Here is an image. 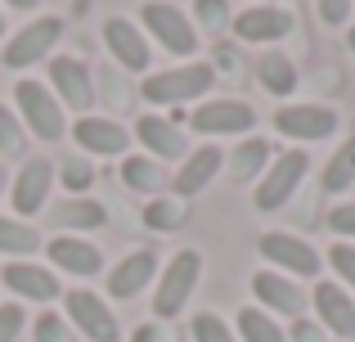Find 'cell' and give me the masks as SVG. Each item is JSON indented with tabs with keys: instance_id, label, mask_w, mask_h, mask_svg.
Listing matches in <instances>:
<instances>
[{
	"instance_id": "cell-1",
	"label": "cell",
	"mask_w": 355,
	"mask_h": 342,
	"mask_svg": "<svg viewBox=\"0 0 355 342\" xmlns=\"http://www.w3.org/2000/svg\"><path fill=\"white\" fill-rule=\"evenodd\" d=\"M211 86H216V68H211V63H184V68H166V72L144 77L139 95H144L148 104L175 108V104H193V99H202Z\"/></svg>"
},
{
	"instance_id": "cell-2",
	"label": "cell",
	"mask_w": 355,
	"mask_h": 342,
	"mask_svg": "<svg viewBox=\"0 0 355 342\" xmlns=\"http://www.w3.org/2000/svg\"><path fill=\"white\" fill-rule=\"evenodd\" d=\"M14 104H18V122H23L36 140H63L68 113H63V104L54 99L50 86H41V81H32V77L18 81L14 86Z\"/></svg>"
},
{
	"instance_id": "cell-3",
	"label": "cell",
	"mask_w": 355,
	"mask_h": 342,
	"mask_svg": "<svg viewBox=\"0 0 355 342\" xmlns=\"http://www.w3.org/2000/svg\"><path fill=\"white\" fill-rule=\"evenodd\" d=\"M198 275H202V257L193 253V248H180V253L166 262L162 284H157V293H153V316L157 320L180 316L184 302H189V293H193V284H198Z\"/></svg>"
},
{
	"instance_id": "cell-4",
	"label": "cell",
	"mask_w": 355,
	"mask_h": 342,
	"mask_svg": "<svg viewBox=\"0 0 355 342\" xmlns=\"http://www.w3.org/2000/svg\"><path fill=\"white\" fill-rule=\"evenodd\" d=\"M63 311H68L72 329H81L90 342H117L121 329H117V316L95 289H68L63 293Z\"/></svg>"
},
{
	"instance_id": "cell-5",
	"label": "cell",
	"mask_w": 355,
	"mask_h": 342,
	"mask_svg": "<svg viewBox=\"0 0 355 342\" xmlns=\"http://www.w3.org/2000/svg\"><path fill=\"white\" fill-rule=\"evenodd\" d=\"M306 171H311V153H302V149L279 153V158L266 167V176H261V185H257V207L261 212L284 207V203L297 194V185L306 180Z\"/></svg>"
},
{
	"instance_id": "cell-6",
	"label": "cell",
	"mask_w": 355,
	"mask_h": 342,
	"mask_svg": "<svg viewBox=\"0 0 355 342\" xmlns=\"http://www.w3.org/2000/svg\"><path fill=\"white\" fill-rule=\"evenodd\" d=\"M139 18H144V27L153 32V41H162L171 54H184V59H189V54L198 50V27L175 5H166V0H144V5H139Z\"/></svg>"
},
{
	"instance_id": "cell-7",
	"label": "cell",
	"mask_w": 355,
	"mask_h": 342,
	"mask_svg": "<svg viewBox=\"0 0 355 342\" xmlns=\"http://www.w3.org/2000/svg\"><path fill=\"white\" fill-rule=\"evenodd\" d=\"M189 126L198 135H243L257 126V108L243 99H207L189 113Z\"/></svg>"
},
{
	"instance_id": "cell-8",
	"label": "cell",
	"mask_w": 355,
	"mask_h": 342,
	"mask_svg": "<svg viewBox=\"0 0 355 342\" xmlns=\"http://www.w3.org/2000/svg\"><path fill=\"white\" fill-rule=\"evenodd\" d=\"M59 36H63V18H54V14L32 18V23L5 45V68H32V63H41L45 54L59 45Z\"/></svg>"
},
{
	"instance_id": "cell-9",
	"label": "cell",
	"mask_w": 355,
	"mask_h": 342,
	"mask_svg": "<svg viewBox=\"0 0 355 342\" xmlns=\"http://www.w3.org/2000/svg\"><path fill=\"white\" fill-rule=\"evenodd\" d=\"M275 131L288 140H329L338 131V113L329 104H284L275 113Z\"/></svg>"
},
{
	"instance_id": "cell-10",
	"label": "cell",
	"mask_w": 355,
	"mask_h": 342,
	"mask_svg": "<svg viewBox=\"0 0 355 342\" xmlns=\"http://www.w3.org/2000/svg\"><path fill=\"white\" fill-rule=\"evenodd\" d=\"M50 81H54V99L77 113H86L95 104V81H90V68L72 54H54L50 59Z\"/></svg>"
},
{
	"instance_id": "cell-11",
	"label": "cell",
	"mask_w": 355,
	"mask_h": 342,
	"mask_svg": "<svg viewBox=\"0 0 355 342\" xmlns=\"http://www.w3.org/2000/svg\"><path fill=\"white\" fill-rule=\"evenodd\" d=\"M261 257H270V262L279 266V271H288V275H320V266H324V257L315 253L306 239H297V234H284V230H275V234H261Z\"/></svg>"
},
{
	"instance_id": "cell-12",
	"label": "cell",
	"mask_w": 355,
	"mask_h": 342,
	"mask_svg": "<svg viewBox=\"0 0 355 342\" xmlns=\"http://www.w3.org/2000/svg\"><path fill=\"white\" fill-rule=\"evenodd\" d=\"M50 189H54V162L27 158L23 167H18V176H14V189H9L14 212L18 216H36V212L45 207V198H50Z\"/></svg>"
},
{
	"instance_id": "cell-13",
	"label": "cell",
	"mask_w": 355,
	"mask_h": 342,
	"mask_svg": "<svg viewBox=\"0 0 355 342\" xmlns=\"http://www.w3.org/2000/svg\"><path fill=\"white\" fill-rule=\"evenodd\" d=\"M72 140L81 144L86 153H95V158H121V153L130 149V131L113 117H81L77 126H72Z\"/></svg>"
},
{
	"instance_id": "cell-14",
	"label": "cell",
	"mask_w": 355,
	"mask_h": 342,
	"mask_svg": "<svg viewBox=\"0 0 355 342\" xmlns=\"http://www.w3.org/2000/svg\"><path fill=\"white\" fill-rule=\"evenodd\" d=\"M225 167V153L216 149V144H202V149H189V158L180 162V171L171 176V194L175 198H193V194H202L211 180H216V171Z\"/></svg>"
},
{
	"instance_id": "cell-15",
	"label": "cell",
	"mask_w": 355,
	"mask_h": 342,
	"mask_svg": "<svg viewBox=\"0 0 355 342\" xmlns=\"http://www.w3.org/2000/svg\"><path fill=\"white\" fill-rule=\"evenodd\" d=\"M252 293H257V302L266 311H275V316L297 320L306 311V293L297 289L288 275H279V271H257L252 275Z\"/></svg>"
},
{
	"instance_id": "cell-16",
	"label": "cell",
	"mask_w": 355,
	"mask_h": 342,
	"mask_svg": "<svg viewBox=\"0 0 355 342\" xmlns=\"http://www.w3.org/2000/svg\"><path fill=\"white\" fill-rule=\"evenodd\" d=\"M293 32V14L279 5H252L234 18V36L248 45H261V41H284Z\"/></svg>"
},
{
	"instance_id": "cell-17",
	"label": "cell",
	"mask_w": 355,
	"mask_h": 342,
	"mask_svg": "<svg viewBox=\"0 0 355 342\" xmlns=\"http://www.w3.org/2000/svg\"><path fill=\"white\" fill-rule=\"evenodd\" d=\"M315 316H320V325L329 329V334L355 338V298L342 284H333V280L315 284Z\"/></svg>"
},
{
	"instance_id": "cell-18",
	"label": "cell",
	"mask_w": 355,
	"mask_h": 342,
	"mask_svg": "<svg viewBox=\"0 0 355 342\" xmlns=\"http://www.w3.org/2000/svg\"><path fill=\"white\" fill-rule=\"evenodd\" d=\"M104 45L113 50V59L121 63L126 72H148V41H144V32H139L130 18H108L104 23Z\"/></svg>"
},
{
	"instance_id": "cell-19",
	"label": "cell",
	"mask_w": 355,
	"mask_h": 342,
	"mask_svg": "<svg viewBox=\"0 0 355 342\" xmlns=\"http://www.w3.org/2000/svg\"><path fill=\"white\" fill-rule=\"evenodd\" d=\"M135 135H139V144H144L153 158H189V140H184V131L171 122V117H157V113L139 117Z\"/></svg>"
},
{
	"instance_id": "cell-20",
	"label": "cell",
	"mask_w": 355,
	"mask_h": 342,
	"mask_svg": "<svg viewBox=\"0 0 355 342\" xmlns=\"http://www.w3.org/2000/svg\"><path fill=\"white\" fill-rule=\"evenodd\" d=\"M157 275V253L153 248H135L121 257V266L108 275V298H135L144 293V284Z\"/></svg>"
},
{
	"instance_id": "cell-21",
	"label": "cell",
	"mask_w": 355,
	"mask_h": 342,
	"mask_svg": "<svg viewBox=\"0 0 355 342\" xmlns=\"http://www.w3.org/2000/svg\"><path fill=\"white\" fill-rule=\"evenodd\" d=\"M0 280H5L18 298H27V302H54V298H63L59 280H54L45 266H32V262H9L5 271H0Z\"/></svg>"
},
{
	"instance_id": "cell-22",
	"label": "cell",
	"mask_w": 355,
	"mask_h": 342,
	"mask_svg": "<svg viewBox=\"0 0 355 342\" xmlns=\"http://www.w3.org/2000/svg\"><path fill=\"white\" fill-rule=\"evenodd\" d=\"M45 253L54 257V266H63L68 275H81V280H90V275L104 271V253H99L95 243H86V239H77V234L50 239V248H45Z\"/></svg>"
},
{
	"instance_id": "cell-23",
	"label": "cell",
	"mask_w": 355,
	"mask_h": 342,
	"mask_svg": "<svg viewBox=\"0 0 355 342\" xmlns=\"http://www.w3.org/2000/svg\"><path fill=\"white\" fill-rule=\"evenodd\" d=\"M50 221L63 234H86V230H99L108 221V207L95 203V198H63V203H54Z\"/></svg>"
},
{
	"instance_id": "cell-24",
	"label": "cell",
	"mask_w": 355,
	"mask_h": 342,
	"mask_svg": "<svg viewBox=\"0 0 355 342\" xmlns=\"http://www.w3.org/2000/svg\"><path fill=\"white\" fill-rule=\"evenodd\" d=\"M270 162V144L261 135H248L234 153H230V180L243 185V180H257V171Z\"/></svg>"
},
{
	"instance_id": "cell-25",
	"label": "cell",
	"mask_w": 355,
	"mask_h": 342,
	"mask_svg": "<svg viewBox=\"0 0 355 342\" xmlns=\"http://www.w3.org/2000/svg\"><path fill=\"white\" fill-rule=\"evenodd\" d=\"M257 72H261V86H266L275 99H288L297 90V68H293V59H288V54H275V50H270L266 59L257 63Z\"/></svg>"
},
{
	"instance_id": "cell-26",
	"label": "cell",
	"mask_w": 355,
	"mask_h": 342,
	"mask_svg": "<svg viewBox=\"0 0 355 342\" xmlns=\"http://www.w3.org/2000/svg\"><path fill=\"white\" fill-rule=\"evenodd\" d=\"M234 329H239L243 342H288V334L279 329V320L270 316V311H261V307H243Z\"/></svg>"
},
{
	"instance_id": "cell-27",
	"label": "cell",
	"mask_w": 355,
	"mask_h": 342,
	"mask_svg": "<svg viewBox=\"0 0 355 342\" xmlns=\"http://www.w3.org/2000/svg\"><path fill=\"white\" fill-rule=\"evenodd\" d=\"M121 180H126L135 194H153V198H162V189L171 185L166 171L157 167L153 158H126V162H121Z\"/></svg>"
},
{
	"instance_id": "cell-28",
	"label": "cell",
	"mask_w": 355,
	"mask_h": 342,
	"mask_svg": "<svg viewBox=\"0 0 355 342\" xmlns=\"http://www.w3.org/2000/svg\"><path fill=\"white\" fill-rule=\"evenodd\" d=\"M184 221H189V207H184V198H175V194H162V198L144 203V225L148 230H180Z\"/></svg>"
},
{
	"instance_id": "cell-29",
	"label": "cell",
	"mask_w": 355,
	"mask_h": 342,
	"mask_svg": "<svg viewBox=\"0 0 355 342\" xmlns=\"http://www.w3.org/2000/svg\"><path fill=\"white\" fill-rule=\"evenodd\" d=\"M36 248H41V234H36L27 221L0 216V253L5 257H27V253H36Z\"/></svg>"
},
{
	"instance_id": "cell-30",
	"label": "cell",
	"mask_w": 355,
	"mask_h": 342,
	"mask_svg": "<svg viewBox=\"0 0 355 342\" xmlns=\"http://www.w3.org/2000/svg\"><path fill=\"white\" fill-rule=\"evenodd\" d=\"M351 185H355V140L342 144V149L333 153V162L324 167V189L329 194H342V189H351Z\"/></svg>"
},
{
	"instance_id": "cell-31",
	"label": "cell",
	"mask_w": 355,
	"mask_h": 342,
	"mask_svg": "<svg viewBox=\"0 0 355 342\" xmlns=\"http://www.w3.org/2000/svg\"><path fill=\"white\" fill-rule=\"evenodd\" d=\"M189 329H193V342H239V334L216 316V311H198Z\"/></svg>"
},
{
	"instance_id": "cell-32",
	"label": "cell",
	"mask_w": 355,
	"mask_h": 342,
	"mask_svg": "<svg viewBox=\"0 0 355 342\" xmlns=\"http://www.w3.org/2000/svg\"><path fill=\"white\" fill-rule=\"evenodd\" d=\"M193 18H198V27L207 36H220L230 23V5L225 0H193Z\"/></svg>"
},
{
	"instance_id": "cell-33",
	"label": "cell",
	"mask_w": 355,
	"mask_h": 342,
	"mask_svg": "<svg viewBox=\"0 0 355 342\" xmlns=\"http://www.w3.org/2000/svg\"><path fill=\"white\" fill-rule=\"evenodd\" d=\"M324 257H329V266L338 271L342 289H351V293H355V243H342V239H338V243H333Z\"/></svg>"
},
{
	"instance_id": "cell-34",
	"label": "cell",
	"mask_w": 355,
	"mask_h": 342,
	"mask_svg": "<svg viewBox=\"0 0 355 342\" xmlns=\"http://www.w3.org/2000/svg\"><path fill=\"white\" fill-rule=\"evenodd\" d=\"M59 176H63V185H68L72 194H86L90 185H95V167H90L86 158H63Z\"/></svg>"
},
{
	"instance_id": "cell-35",
	"label": "cell",
	"mask_w": 355,
	"mask_h": 342,
	"mask_svg": "<svg viewBox=\"0 0 355 342\" xmlns=\"http://www.w3.org/2000/svg\"><path fill=\"white\" fill-rule=\"evenodd\" d=\"M0 153H23V122L5 104H0Z\"/></svg>"
},
{
	"instance_id": "cell-36",
	"label": "cell",
	"mask_w": 355,
	"mask_h": 342,
	"mask_svg": "<svg viewBox=\"0 0 355 342\" xmlns=\"http://www.w3.org/2000/svg\"><path fill=\"white\" fill-rule=\"evenodd\" d=\"M32 334H36V342H72L68 325H63V316H54V311H45V316H36Z\"/></svg>"
},
{
	"instance_id": "cell-37",
	"label": "cell",
	"mask_w": 355,
	"mask_h": 342,
	"mask_svg": "<svg viewBox=\"0 0 355 342\" xmlns=\"http://www.w3.org/2000/svg\"><path fill=\"white\" fill-rule=\"evenodd\" d=\"M329 225H333V234L347 243V239H355V203H342V207H333L329 212Z\"/></svg>"
},
{
	"instance_id": "cell-38",
	"label": "cell",
	"mask_w": 355,
	"mask_h": 342,
	"mask_svg": "<svg viewBox=\"0 0 355 342\" xmlns=\"http://www.w3.org/2000/svg\"><path fill=\"white\" fill-rule=\"evenodd\" d=\"M315 9H320V18L329 27H347L351 23V0H315Z\"/></svg>"
},
{
	"instance_id": "cell-39",
	"label": "cell",
	"mask_w": 355,
	"mask_h": 342,
	"mask_svg": "<svg viewBox=\"0 0 355 342\" xmlns=\"http://www.w3.org/2000/svg\"><path fill=\"white\" fill-rule=\"evenodd\" d=\"M18 334H23V307L9 302V307H0V342H14Z\"/></svg>"
},
{
	"instance_id": "cell-40",
	"label": "cell",
	"mask_w": 355,
	"mask_h": 342,
	"mask_svg": "<svg viewBox=\"0 0 355 342\" xmlns=\"http://www.w3.org/2000/svg\"><path fill=\"white\" fill-rule=\"evenodd\" d=\"M130 342H180V338H175L171 325H139Z\"/></svg>"
},
{
	"instance_id": "cell-41",
	"label": "cell",
	"mask_w": 355,
	"mask_h": 342,
	"mask_svg": "<svg viewBox=\"0 0 355 342\" xmlns=\"http://www.w3.org/2000/svg\"><path fill=\"white\" fill-rule=\"evenodd\" d=\"M293 342H320V329H315V325H306V320H297V334H293Z\"/></svg>"
},
{
	"instance_id": "cell-42",
	"label": "cell",
	"mask_w": 355,
	"mask_h": 342,
	"mask_svg": "<svg viewBox=\"0 0 355 342\" xmlns=\"http://www.w3.org/2000/svg\"><path fill=\"white\" fill-rule=\"evenodd\" d=\"M0 5H9V9H36L41 0H0Z\"/></svg>"
},
{
	"instance_id": "cell-43",
	"label": "cell",
	"mask_w": 355,
	"mask_h": 342,
	"mask_svg": "<svg viewBox=\"0 0 355 342\" xmlns=\"http://www.w3.org/2000/svg\"><path fill=\"white\" fill-rule=\"evenodd\" d=\"M347 45H351V50H355V27H347Z\"/></svg>"
},
{
	"instance_id": "cell-44",
	"label": "cell",
	"mask_w": 355,
	"mask_h": 342,
	"mask_svg": "<svg viewBox=\"0 0 355 342\" xmlns=\"http://www.w3.org/2000/svg\"><path fill=\"white\" fill-rule=\"evenodd\" d=\"M0 194H5V167H0Z\"/></svg>"
},
{
	"instance_id": "cell-45",
	"label": "cell",
	"mask_w": 355,
	"mask_h": 342,
	"mask_svg": "<svg viewBox=\"0 0 355 342\" xmlns=\"http://www.w3.org/2000/svg\"><path fill=\"white\" fill-rule=\"evenodd\" d=\"M0 36H5V14H0Z\"/></svg>"
}]
</instances>
